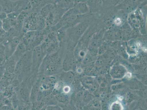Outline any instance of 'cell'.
I'll use <instances>...</instances> for the list:
<instances>
[{"instance_id":"obj_2","label":"cell","mask_w":147,"mask_h":110,"mask_svg":"<svg viewBox=\"0 0 147 110\" xmlns=\"http://www.w3.org/2000/svg\"><path fill=\"white\" fill-rule=\"evenodd\" d=\"M54 96L58 102V105L59 106L65 105L68 104L69 97L67 95L61 92Z\"/></svg>"},{"instance_id":"obj_9","label":"cell","mask_w":147,"mask_h":110,"mask_svg":"<svg viewBox=\"0 0 147 110\" xmlns=\"http://www.w3.org/2000/svg\"><path fill=\"white\" fill-rule=\"evenodd\" d=\"M60 107L62 108L63 110H77L75 107L71 104H67Z\"/></svg>"},{"instance_id":"obj_5","label":"cell","mask_w":147,"mask_h":110,"mask_svg":"<svg viewBox=\"0 0 147 110\" xmlns=\"http://www.w3.org/2000/svg\"><path fill=\"white\" fill-rule=\"evenodd\" d=\"M32 110H39L45 106L44 100L35 101L32 103Z\"/></svg>"},{"instance_id":"obj_1","label":"cell","mask_w":147,"mask_h":110,"mask_svg":"<svg viewBox=\"0 0 147 110\" xmlns=\"http://www.w3.org/2000/svg\"><path fill=\"white\" fill-rule=\"evenodd\" d=\"M16 107L17 110H32V103L25 101L20 98Z\"/></svg>"},{"instance_id":"obj_3","label":"cell","mask_w":147,"mask_h":110,"mask_svg":"<svg viewBox=\"0 0 147 110\" xmlns=\"http://www.w3.org/2000/svg\"><path fill=\"white\" fill-rule=\"evenodd\" d=\"M44 101L45 105L47 106L58 105L55 96L51 93L47 96L44 99Z\"/></svg>"},{"instance_id":"obj_8","label":"cell","mask_w":147,"mask_h":110,"mask_svg":"<svg viewBox=\"0 0 147 110\" xmlns=\"http://www.w3.org/2000/svg\"><path fill=\"white\" fill-rule=\"evenodd\" d=\"M92 96L89 92H85L84 93L82 99H83L84 102H90L92 100Z\"/></svg>"},{"instance_id":"obj_7","label":"cell","mask_w":147,"mask_h":110,"mask_svg":"<svg viewBox=\"0 0 147 110\" xmlns=\"http://www.w3.org/2000/svg\"><path fill=\"white\" fill-rule=\"evenodd\" d=\"M122 106L120 103L116 102L113 103L111 107V110H122Z\"/></svg>"},{"instance_id":"obj_13","label":"cell","mask_w":147,"mask_h":110,"mask_svg":"<svg viewBox=\"0 0 147 110\" xmlns=\"http://www.w3.org/2000/svg\"><path fill=\"white\" fill-rule=\"evenodd\" d=\"M115 23L116 24L119 25L121 24V21L119 18H117L115 20Z\"/></svg>"},{"instance_id":"obj_15","label":"cell","mask_w":147,"mask_h":110,"mask_svg":"<svg viewBox=\"0 0 147 110\" xmlns=\"http://www.w3.org/2000/svg\"><path fill=\"white\" fill-rule=\"evenodd\" d=\"M47 107V106L45 105L44 107H42V108H41L39 110H46Z\"/></svg>"},{"instance_id":"obj_16","label":"cell","mask_w":147,"mask_h":110,"mask_svg":"<svg viewBox=\"0 0 147 110\" xmlns=\"http://www.w3.org/2000/svg\"><path fill=\"white\" fill-rule=\"evenodd\" d=\"M143 50H144V51H145V52H146L147 51V49H146V48H143Z\"/></svg>"},{"instance_id":"obj_11","label":"cell","mask_w":147,"mask_h":110,"mask_svg":"<svg viewBox=\"0 0 147 110\" xmlns=\"http://www.w3.org/2000/svg\"><path fill=\"white\" fill-rule=\"evenodd\" d=\"M0 110H16L13 106L9 105H6L0 107Z\"/></svg>"},{"instance_id":"obj_10","label":"cell","mask_w":147,"mask_h":110,"mask_svg":"<svg viewBox=\"0 0 147 110\" xmlns=\"http://www.w3.org/2000/svg\"><path fill=\"white\" fill-rule=\"evenodd\" d=\"M46 110H63L62 108L59 105L48 106Z\"/></svg>"},{"instance_id":"obj_14","label":"cell","mask_w":147,"mask_h":110,"mask_svg":"<svg viewBox=\"0 0 147 110\" xmlns=\"http://www.w3.org/2000/svg\"><path fill=\"white\" fill-rule=\"evenodd\" d=\"M3 26V21L0 20V29H2Z\"/></svg>"},{"instance_id":"obj_6","label":"cell","mask_w":147,"mask_h":110,"mask_svg":"<svg viewBox=\"0 0 147 110\" xmlns=\"http://www.w3.org/2000/svg\"><path fill=\"white\" fill-rule=\"evenodd\" d=\"M52 8H53V6L51 5H48L44 7L42 9L41 13L44 16H47L49 14V13L50 12Z\"/></svg>"},{"instance_id":"obj_4","label":"cell","mask_w":147,"mask_h":110,"mask_svg":"<svg viewBox=\"0 0 147 110\" xmlns=\"http://www.w3.org/2000/svg\"><path fill=\"white\" fill-rule=\"evenodd\" d=\"M88 110H100V102L97 100H92L89 104Z\"/></svg>"},{"instance_id":"obj_12","label":"cell","mask_w":147,"mask_h":110,"mask_svg":"<svg viewBox=\"0 0 147 110\" xmlns=\"http://www.w3.org/2000/svg\"><path fill=\"white\" fill-rule=\"evenodd\" d=\"M7 17V14L6 13L3 12L1 13L0 14V20H1L3 21V20L6 19Z\"/></svg>"}]
</instances>
